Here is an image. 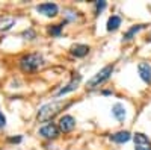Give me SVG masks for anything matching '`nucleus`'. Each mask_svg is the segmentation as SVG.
I'll use <instances>...</instances> for the list:
<instances>
[{"label":"nucleus","instance_id":"f257e3e1","mask_svg":"<svg viewBox=\"0 0 151 150\" xmlns=\"http://www.w3.org/2000/svg\"><path fill=\"white\" fill-rule=\"evenodd\" d=\"M70 105H71V102H67V100H55V102H50V103L40 108L36 118L41 123L50 121V120H53L58 114H60V111H64Z\"/></svg>","mask_w":151,"mask_h":150},{"label":"nucleus","instance_id":"f03ea898","mask_svg":"<svg viewBox=\"0 0 151 150\" xmlns=\"http://www.w3.org/2000/svg\"><path fill=\"white\" fill-rule=\"evenodd\" d=\"M42 65H44V58L40 53H29V55H24L20 59V68L26 73L36 71Z\"/></svg>","mask_w":151,"mask_h":150},{"label":"nucleus","instance_id":"7ed1b4c3","mask_svg":"<svg viewBox=\"0 0 151 150\" xmlns=\"http://www.w3.org/2000/svg\"><path fill=\"white\" fill-rule=\"evenodd\" d=\"M113 65H106L104 68H101L98 73H95L94 76L88 80V83H86V88L88 90H95V88H98L100 85H103L110 76H112V73H113Z\"/></svg>","mask_w":151,"mask_h":150},{"label":"nucleus","instance_id":"20e7f679","mask_svg":"<svg viewBox=\"0 0 151 150\" xmlns=\"http://www.w3.org/2000/svg\"><path fill=\"white\" fill-rule=\"evenodd\" d=\"M59 128L56 126L55 123H47V124H44V126L40 129V135L41 136H44V138H47V140H55V138H58L59 136Z\"/></svg>","mask_w":151,"mask_h":150},{"label":"nucleus","instance_id":"39448f33","mask_svg":"<svg viewBox=\"0 0 151 150\" xmlns=\"http://www.w3.org/2000/svg\"><path fill=\"white\" fill-rule=\"evenodd\" d=\"M36 11L40 12V14L45 15V17H55L58 15L59 12V8L56 3H52V2H47V3H41L36 6Z\"/></svg>","mask_w":151,"mask_h":150},{"label":"nucleus","instance_id":"423d86ee","mask_svg":"<svg viewBox=\"0 0 151 150\" xmlns=\"http://www.w3.org/2000/svg\"><path fill=\"white\" fill-rule=\"evenodd\" d=\"M134 140V150H151V141L148 140V136L137 132L133 136Z\"/></svg>","mask_w":151,"mask_h":150},{"label":"nucleus","instance_id":"0eeeda50","mask_svg":"<svg viewBox=\"0 0 151 150\" xmlns=\"http://www.w3.org/2000/svg\"><path fill=\"white\" fill-rule=\"evenodd\" d=\"M58 128H59L60 132H64V133L71 132V130L76 128V118L71 117V115H62L60 120H59Z\"/></svg>","mask_w":151,"mask_h":150},{"label":"nucleus","instance_id":"6e6552de","mask_svg":"<svg viewBox=\"0 0 151 150\" xmlns=\"http://www.w3.org/2000/svg\"><path fill=\"white\" fill-rule=\"evenodd\" d=\"M80 80H82V76L80 74H77V76H74L65 86H62V88L56 93V96H65V94H68V93H73V91H76L79 88V83H80Z\"/></svg>","mask_w":151,"mask_h":150},{"label":"nucleus","instance_id":"1a4fd4ad","mask_svg":"<svg viewBox=\"0 0 151 150\" xmlns=\"http://www.w3.org/2000/svg\"><path fill=\"white\" fill-rule=\"evenodd\" d=\"M137 71H139V76L145 83H151V65L148 62H139L137 65Z\"/></svg>","mask_w":151,"mask_h":150},{"label":"nucleus","instance_id":"9d476101","mask_svg":"<svg viewBox=\"0 0 151 150\" xmlns=\"http://www.w3.org/2000/svg\"><path fill=\"white\" fill-rule=\"evenodd\" d=\"M132 138V133L129 130H119L116 133H112L110 135V140L113 143H118V144H122V143H127L129 140Z\"/></svg>","mask_w":151,"mask_h":150},{"label":"nucleus","instance_id":"9b49d317","mask_svg":"<svg viewBox=\"0 0 151 150\" xmlns=\"http://www.w3.org/2000/svg\"><path fill=\"white\" fill-rule=\"evenodd\" d=\"M70 52L76 58H83V56H86L88 53H89V46H86V44H74Z\"/></svg>","mask_w":151,"mask_h":150},{"label":"nucleus","instance_id":"f8f14e48","mask_svg":"<svg viewBox=\"0 0 151 150\" xmlns=\"http://www.w3.org/2000/svg\"><path fill=\"white\" fill-rule=\"evenodd\" d=\"M112 114H113V117H115L118 121H124L125 115H127V112H125L124 105H121V103H115V105L112 106Z\"/></svg>","mask_w":151,"mask_h":150},{"label":"nucleus","instance_id":"ddd939ff","mask_svg":"<svg viewBox=\"0 0 151 150\" xmlns=\"http://www.w3.org/2000/svg\"><path fill=\"white\" fill-rule=\"evenodd\" d=\"M119 26H121V17H119V15H112V17L107 20V30H109V32L116 30Z\"/></svg>","mask_w":151,"mask_h":150},{"label":"nucleus","instance_id":"4468645a","mask_svg":"<svg viewBox=\"0 0 151 150\" xmlns=\"http://www.w3.org/2000/svg\"><path fill=\"white\" fill-rule=\"evenodd\" d=\"M15 24V20L11 17H0V30H9Z\"/></svg>","mask_w":151,"mask_h":150},{"label":"nucleus","instance_id":"2eb2a0df","mask_svg":"<svg viewBox=\"0 0 151 150\" xmlns=\"http://www.w3.org/2000/svg\"><path fill=\"white\" fill-rule=\"evenodd\" d=\"M145 28V24H137V26H133V28H130L127 32H125V35H124V41H129V40H132L133 38V35H136L139 30H142Z\"/></svg>","mask_w":151,"mask_h":150},{"label":"nucleus","instance_id":"dca6fc26","mask_svg":"<svg viewBox=\"0 0 151 150\" xmlns=\"http://www.w3.org/2000/svg\"><path fill=\"white\" fill-rule=\"evenodd\" d=\"M62 28H64V23L62 24H53V26L48 28V33L53 35V36H59L60 32H62Z\"/></svg>","mask_w":151,"mask_h":150},{"label":"nucleus","instance_id":"f3484780","mask_svg":"<svg viewBox=\"0 0 151 150\" xmlns=\"http://www.w3.org/2000/svg\"><path fill=\"white\" fill-rule=\"evenodd\" d=\"M106 6H107V3L103 2V0H101V2H95V15H98Z\"/></svg>","mask_w":151,"mask_h":150},{"label":"nucleus","instance_id":"a211bd4d","mask_svg":"<svg viewBox=\"0 0 151 150\" xmlns=\"http://www.w3.org/2000/svg\"><path fill=\"white\" fill-rule=\"evenodd\" d=\"M23 36H32V38H35V32L32 29H29V30H26V32L23 33Z\"/></svg>","mask_w":151,"mask_h":150},{"label":"nucleus","instance_id":"6ab92c4d","mask_svg":"<svg viewBox=\"0 0 151 150\" xmlns=\"http://www.w3.org/2000/svg\"><path fill=\"white\" fill-rule=\"evenodd\" d=\"M6 124V118H5V115L2 114V112H0V128H3Z\"/></svg>","mask_w":151,"mask_h":150},{"label":"nucleus","instance_id":"aec40b11","mask_svg":"<svg viewBox=\"0 0 151 150\" xmlns=\"http://www.w3.org/2000/svg\"><path fill=\"white\" fill-rule=\"evenodd\" d=\"M11 143H20L21 141V136H14V138H9Z\"/></svg>","mask_w":151,"mask_h":150}]
</instances>
